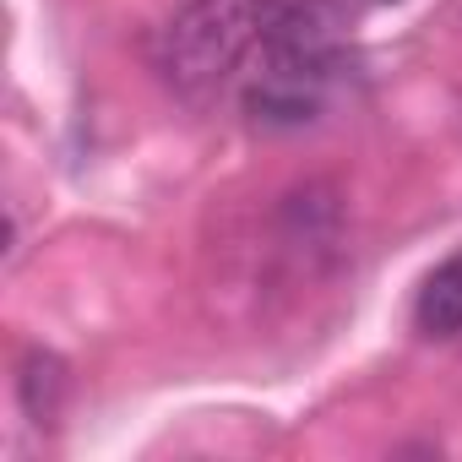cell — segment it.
<instances>
[{
	"instance_id": "6da1fadb",
	"label": "cell",
	"mask_w": 462,
	"mask_h": 462,
	"mask_svg": "<svg viewBox=\"0 0 462 462\" xmlns=\"http://www.w3.org/2000/svg\"><path fill=\"white\" fill-rule=\"evenodd\" d=\"M348 66V12L337 0H273L262 71L245 82V115L273 131L310 125Z\"/></svg>"
},
{
	"instance_id": "7a4b0ae2",
	"label": "cell",
	"mask_w": 462,
	"mask_h": 462,
	"mask_svg": "<svg viewBox=\"0 0 462 462\" xmlns=\"http://www.w3.org/2000/svg\"><path fill=\"white\" fill-rule=\"evenodd\" d=\"M273 0H185L152 39V71L185 104H212L262 50Z\"/></svg>"
},
{
	"instance_id": "3957f363",
	"label": "cell",
	"mask_w": 462,
	"mask_h": 462,
	"mask_svg": "<svg viewBox=\"0 0 462 462\" xmlns=\"http://www.w3.org/2000/svg\"><path fill=\"white\" fill-rule=\"evenodd\" d=\"M413 327H419L424 337H457V332H462V251H451V256L419 283Z\"/></svg>"
},
{
	"instance_id": "277c9868",
	"label": "cell",
	"mask_w": 462,
	"mask_h": 462,
	"mask_svg": "<svg viewBox=\"0 0 462 462\" xmlns=\"http://www.w3.org/2000/svg\"><path fill=\"white\" fill-rule=\"evenodd\" d=\"M17 386H23V408H28L33 424H55L60 419V402H66V365H60V354L33 348L23 359Z\"/></svg>"
}]
</instances>
